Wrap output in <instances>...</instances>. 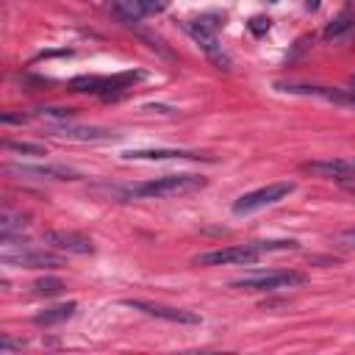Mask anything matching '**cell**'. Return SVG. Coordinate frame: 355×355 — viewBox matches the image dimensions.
Masks as SVG:
<instances>
[{"instance_id": "1", "label": "cell", "mask_w": 355, "mask_h": 355, "mask_svg": "<svg viewBox=\"0 0 355 355\" xmlns=\"http://www.w3.org/2000/svg\"><path fill=\"white\" fill-rule=\"evenodd\" d=\"M205 183L208 180L200 178V175H166V178H158V180L133 186L130 197H183V194L200 191Z\"/></svg>"}, {"instance_id": "2", "label": "cell", "mask_w": 355, "mask_h": 355, "mask_svg": "<svg viewBox=\"0 0 355 355\" xmlns=\"http://www.w3.org/2000/svg\"><path fill=\"white\" fill-rule=\"evenodd\" d=\"M308 277L302 272H266V275H252V277H241L233 280V288L241 291H280V288H294V286H305Z\"/></svg>"}, {"instance_id": "3", "label": "cell", "mask_w": 355, "mask_h": 355, "mask_svg": "<svg viewBox=\"0 0 355 355\" xmlns=\"http://www.w3.org/2000/svg\"><path fill=\"white\" fill-rule=\"evenodd\" d=\"M294 191V183L288 180H280V183H269L263 189H255L250 194H241L236 202H233V214H252L258 208H266V205H275L280 202L283 197H288Z\"/></svg>"}, {"instance_id": "4", "label": "cell", "mask_w": 355, "mask_h": 355, "mask_svg": "<svg viewBox=\"0 0 355 355\" xmlns=\"http://www.w3.org/2000/svg\"><path fill=\"white\" fill-rule=\"evenodd\" d=\"M261 258V250L255 244H239V247H225V250H211L200 252L194 258L197 266H222V263H255Z\"/></svg>"}, {"instance_id": "5", "label": "cell", "mask_w": 355, "mask_h": 355, "mask_svg": "<svg viewBox=\"0 0 355 355\" xmlns=\"http://www.w3.org/2000/svg\"><path fill=\"white\" fill-rule=\"evenodd\" d=\"M44 241L61 252H69V255H92L94 252L92 239H86L83 233H75V230H47Z\"/></svg>"}, {"instance_id": "6", "label": "cell", "mask_w": 355, "mask_h": 355, "mask_svg": "<svg viewBox=\"0 0 355 355\" xmlns=\"http://www.w3.org/2000/svg\"><path fill=\"white\" fill-rule=\"evenodd\" d=\"M183 31L208 53V58H211L219 69H227V67H230V58L222 53V47H219V42H216V33H214V31H205V28H200L197 22H183Z\"/></svg>"}, {"instance_id": "7", "label": "cell", "mask_w": 355, "mask_h": 355, "mask_svg": "<svg viewBox=\"0 0 355 355\" xmlns=\"http://www.w3.org/2000/svg\"><path fill=\"white\" fill-rule=\"evenodd\" d=\"M128 308L141 311L147 316H158L166 322H180V324H200V316L191 311H180V308H166V305H155V302H141V300H125Z\"/></svg>"}, {"instance_id": "8", "label": "cell", "mask_w": 355, "mask_h": 355, "mask_svg": "<svg viewBox=\"0 0 355 355\" xmlns=\"http://www.w3.org/2000/svg\"><path fill=\"white\" fill-rule=\"evenodd\" d=\"M169 0H116L114 3V11L128 19V22H136L141 17H153V14H161L166 11Z\"/></svg>"}, {"instance_id": "9", "label": "cell", "mask_w": 355, "mask_h": 355, "mask_svg": "<svg viewBox=\"0 0 355 355\" xmlns=\"http://www.w3.org/2000/svg\"><path fill=\"white\" fill-rule=\"evenodd\" d=\"M3 263H17L22 269H42V266H58L61 258L50 255V252H33V250H19V252H11V250H3Z\"/></svg>"}, {"instance_id": "10", "label": "cell", "mask_w": 355, "mask_h": 355, "mask_svg": "<svg viewBox=\"0 0 355 355\" xmlns=\"http://www.w3.org/2000/svg\"><path fill=\"white\" fill-rule=\"evenodd\" d=\"M53 136L72 139V141H103V139H114V133L105 130V128H80V125H69V122L53 125Z\"/></svg>"}, {"instance_id": "11", "label": "cell", "mask_w": 355, "mask_h": 355, "mask_svg": "<svg viewBox=\"0 0 355 355\" xmlns=\"http://www.w3.org/2000/svg\"><path fill=\"white\" fill-rule=\"evenodd\" d=\"M122 158L128 161H169V158H189V161H214L208 155L186 153V150H125Z\"/></svg>"}, {"instance_id": "12", "label": "cell", "mask_w": 355, "mask_h": 355, "mask_svg": "<svg viewBox=\"0 0 355 355\" xmlns=\"http://www.w3.org/2000/svg\"><path fill=\"white\" fill-rule=\"evenodd\" d=\"M302 169L313 172V175H322V178L344 180V178L355 175V161H311V164H302Z\"/></svg>"}, {"instance_id": "13", "label": "cell", "mask_w": 355, "mask_h": 355, "mask_svg": "<svg viewBox=\"0 0 355 355\" xmlns=\"http://www.w3.org/2000/svg\"><path fill=\"white\" fill-rule=\"evenodd\" d=\"M19 175H39V178H55V180H75L78 172L69 166H8Z\"/></svg>"}, {"instance_id": "14", "label": "cell", "mask_w": 355, "mask_h": 355, "mask_svg": "<svg viewBox=\"0 0 355 355\" xmlns=\"http://www.w3.org/2000/svg\"><path fill=\"white\" fill-rule=\"evenodd\" d=\"M78 311V302H64V305H53V308H47V311H42V313H36L33 316V322L36 324H44V327H50V324H58V322H67L72 313Z\"/></svg>"}, {"instance_id": "15", "label": "cell", "mask_w": 355, "mask_h": 355, "mask_svg": "<svg viewBox=\"0 0 355 355\" xmlns=\"http://www.w3.org/2000/svg\"><path fill=\"white\" fill-rule=\"evenodd\" d=\"M61 291H64V280H58V277H42V280L33 283V294L36 297H55Z\"/></svg>"}, {"instance_id": "16", "label": "cell", "mask_w": 355, "mask_h": 355, "mask_svg": "<svg viewBox=\"0 0 355 355\" xmlns=\"http://www.w3.org/2000/svg\"><path fill=\"white\" fill-rule=\"evenodd\" d=\"M352 25H355L352 14H349V11H344V14H338V17L324 28V39H336V36H341L344 31H349Z\"/></svg>"}, {"instance_id": "17", "label": "cell", "mask_w": 355, "mask_h": 355, "mask_svg": "<svg viewBox=\"0 0 355 355\" xmlns=\"http://www.w3.org/2000/svg\"><path fill=\"white\" fill-rule=\"evenodd\" d=\"M6 150L22 153V155H44V147L42 144H31V141H6Z\"/></svg>"}, {"instance_id": "18", "label": "cell", "mask_w": 355, "mask_h": 355, "mask_svg": "<svg viewBox=\"0 0 355 355\" xmlns=\"http://www.w3.org/2000/svg\"><path fill=\"white\" fill-rule=\"evenodd\" d=\"M78 111L75 108H39V116H47V119H58V122H67L69 116H75Z\"/></svg>"}, {"instance_id": "19", "label": "cell", "mask_w": 355, "mask_h": 355, "mask_svg": "<svg viewBox=\"0 0 355 355\" xmlns=\"http://www.w3.org/2000/svg\"><path fill=\"white\" fill-rule=\"evenodd\" d=\"M191 22H197L200 28H205V31H219V25H222V14H200L197 19H191Z\"/></svg>"}, {"instance_id": "20", "label": "cell", "mask_w": 355, "mask_h": 355, "mask_svg": "<svg viewBox=\"0 0 355 355\" xmlns=\"http://www.w3.org/2000/svg\"><path fill=\"white\" fill-rule=\"evenodd\" d=\"M255 247H258L261 252H272V250H294L297 241H291V239H283V241H255Z\"/></svg>"}, {"instance_id": "21", "label": "cell", "mask_w": 355, "mask_h": 355, "mask_svg": "<svg viewBox=\"0 0 355 355\" xmlns=\"http://www.w3.org/2000/svg\"><path fill=\"white\" fill-rule=\"evenodd\" d=\"M269 25H272V19H269V17H252V19H250V31H252V33H258V36H261V33H266V31H269Z\"/></svg>"}, {"instance_id": "22", "label": "cell", "mask_w": 355, "mask_h": 355, "mask_svg": "<svg viewBox=\"0 0 355 355\" xmlns=\"http://www.w3.org/2000/svg\"><path fill=\"white\" fill-rule=\"evenodd\" d=\"M336 239H338V244H344V247H355V227H349V230H341Z\"/></svg>"}, {"instance_id": "23", "label": "cell", "mask_w": 355, "mask_h": 355, "mask_svg": "<svg viewBox=\"0 0 355 355\" xmlns=\"http://www.w3.org/2000/svg\"><path fill=\"white\" fill-rule=\"evenodd\" d=\"M0 349H3V352H8V349H22V341H14L11 336H3V338H0Z\"/></svg>"}, {"instance_id": "24", "label": "cell", "mask_w": 355, "mask_h": 355, "mask_svg": "<svg viewBox=\"0 0 355 355\" xmlns=\"http://www.w3.org/2000/svg\"><path fill=\"white\" fill-rule=\"evenodd\" d=\"M22 114H3V122H22Z\"/></svg>"}, {"instance_id": "25", "label": "cell", "mask_w": 355, "mask_h": 355, "mask_svg": "<svg viewBox=\"0 0 355 355\" xmlns=\"http://www.w3.org/2000/svg\"><path fill=\"white\" fill-rule=\"evenodd\" d=\"M319 6H322V0H305V8H308V11H316Z\"/></svg>"}, {"instance_id": "26", "label": "cell", "mask_w": 355, "mask_h": 355, "mask_svg": "<svg viewBox=\"0 0 355 355\" xmlns=\"http://www.w3.org/2000/svg\"><path fill=\"white\" fill-rule=\"evenodd\" d=\"M352 105H355V89H352Z\"/></svg>"}, {"instance_id": "27", "label": "cell", "mask_w": 355, "mask_h": 355, "mask_svg": "<svg viewBox=\"0 0 355 355\" xmlns=\"http://www.w3.org/2000/svg\"><path fill=\"white\" fill-rule=\"evenodd\" d=\"M272 3H277V0H272Z\"/></svg>"}, {"instance_id": "28", "label": "cell", "mask_w": 355, "mask_h": 355, "mask_svg": "<svg viewBox=\"0 0 355 355\" xmlns=\"http://www.w3.org/2000/svg\"><path fill=\"white\" fill-rule=\"evenodd\" d=\"M352 28H355V25H352Z\"/></svg>"}]
</instances>
